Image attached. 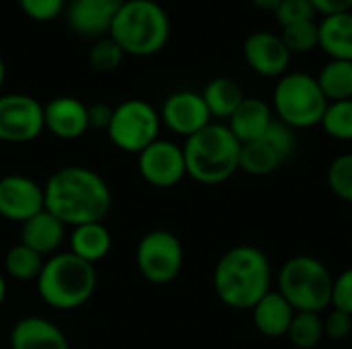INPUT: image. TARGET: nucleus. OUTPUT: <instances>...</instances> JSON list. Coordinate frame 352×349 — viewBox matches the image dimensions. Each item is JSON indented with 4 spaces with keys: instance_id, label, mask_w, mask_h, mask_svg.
I'll return each instance as SVG.
<instances>
[{
    "instance_id": "obj_3",
    "label": "nucleus",
    "mask_w": 352,
    "mask_h": 349,
    "mask_svg": "<svg viewBox=\"0 0 352 349\" xmlns=\"http://www.w3.org/2000/svg\"><path fill=\"white\" fill-rule=\"evenodd\" d=\"M186 173L200 185H221L239 171L241 144L227 123H208L186 138Z\"/></svg>"
},
{
    "instance_id": "obj_37",
    "label": "nucleus",
    "mask_w": 352,
    "mask_h": 349,
    "mask_svg": "<svg viewBox=\"0 0 352 349\" xmlns=\"http://www.w3.org/2000/svg\"><path fill=\"white\" fill-rule=\"evenodd\" d=\"M87 115H89V130H105L109 128L113 107L107 103H93L87 105Z\"/></svg>"
},
{
    "instance_id": "obj_13",
    "label": "nucleus",
    "mask_w": 352,
    "mask_h": 349,
    "mask_svg": "<svg viewBox=\"0 0 352 349\" xmlns=\"http://www.w3.org/2000/svg\"><path fill=\"white\" fill-rule=\"evenodd\" d=\"M159 115H161V123H165L167 130L184 138H190L196 132L204 130L208 123H212L210 111L202 95L196 91H177L169 95Z\"/></svg>"
},
{
    "instance_id": "obj_29",
    "label": "nucleus",
    "mask_w": 352,
    "mask_h": 349,
    "mask_svg": "<svg viewBox=\"0 0 352 349\" xmlns=\"http://www.w3.org/2000/svg\"><path fill=\"white\" fill-rule=\"evenodd\" d=\"M280 39L287 45V49L293 53H309L316 47H320V29L318 21H305V23H295L289 27H283Z\"/></svg>"
},
{
    "instance_id": "obj_1",
    "label": "nucleus",
    "mask_w": 352,
    "mask_h": 349,
    "mask_svg": "<svg viewBox=\"0 0 352 349\" xmlns=\"http://www.w3.org/2000/svg\"><path fill=\"white\" fill-rule=\"evenodd\" d=\"M45 210L66 226L103 222L111 210V189L105 179L87 167L58 169L43 185Z\"/></svg>"
},
{
    "instance_id": "obj_15",
    "label": "nucleus",
    "mask_w": 352,
    "mask_h": 349,
    "mask_svg": "<svg viewBox=\"0 0 352 349\" xmlns=\"http://www.w3.org/2000/svg\"><path fill=\"white\" fill-rule=\"evenodd\" d=\"M122 4L124 0H70L64 10L66 23L72 33L87 39H99L109 35Z\"/></svg>"
},
{
    "instance_id": "obj_21",
    "label": "nucleus",
    "mask_w": 352,
    "mask_h": 349,
    "mask_svg": "<svg viewBox=\"0 0 352 349\" xmlns=\"http://www.w3.org/2000/svg\"><path fill=\"white\" fill-rule=\"evenodd\" d=\"M111 232L103 222H87L74 226L68 237L70 253L93 265L107 257V253L111 251Z\"/></svg>"
},
{
    "instance_id": "obj_34",
    "label": "nucleus",
    "mask_w": 352,
    "mask_h": 349,
    "mask_svg": "<svg viewBox=\"0 0 352 349\" xmlns=\"http://www.w3.org/2000/svg\"><path fill=\"white\" fill-rule=\"evenodd\" d=\"M21 10L37 23H47L64 14L66 0H16Z\"/></svg>"
},
{
    "instance_id": "obj_25",
    "label": "nucleus",
    "mask_w": 352,
    "mask_h": 349,
    "mask_svg": "<svg viewBox=\"0 0 352 349\" xmlns=\"http://www.w3.org/2000/svg\"><path fill=\"white\" fill-rule=\"evenodd\" d=\"M285 160L280 158V154L264 140H256V142H248L241 144V154H239V171L252 175V177H266L272 175L274 171L280 169Z\"/></svg>"
},
{
    "instance_id": "obj_28",
    "label": "nucleus",
    "mask_w": 352,
    "mask_h": 349,
    "mask_svg": "<svg viewBox=\"0 0 352 349\" xmlns=\"http://www.w3.org/2000/svg\"><path fill=\"white\" fill-rule=\"evenodd\" d=\"M320 125L332 140L352 142V99L328 103Z\"/></svg>"
},
{
    "instance_id": "obj_18",
    "label": "nucleus",
    "mask_w": 352,
    "mask_h": 349,
    "mask_svg": "<svg viewBox=\"0 0 352 349\" xmlns=\"http://www.w3.org/2000/svg\"><path fill=\"white\" fill-rule=\"evenodd\" d=\"M227 121V128L239 140V144H248L264 138L266 130L274 121V113L264 99L245 97Z\"/></svg>"
},
{
    "instance_id": "obj_7",
    "label": "nucleus",
    "mask_w": 352,
    "mask_h": 349,
    "mask_svg": "<svg viewBox=\"0 0 352 349\" xmlns=\"http://www.w3.org/2000/svg\"><path fill=\"white\" fill-rule=\"evenodd\" d=\"M270 107L278 121L297 132L322 123L328 99L324 97L316 76L307 72H287L276 80Z\"/></svg>"
},
{
    "instance_id": "obj_40",
    "label": "nucleus",
    "mask_w": 352,
    "mask_h": 349,
    "mask_svg": "<svg viewBox=\"0 0 352 349\" xmlns=\"http://www.w3.org/2000/svg\"><path fill=\"white\" fill-rule=\"evenodd\" d=\"M6 298V280H4V274L0 272V306Z\"/></svg>"
},
{
    "instance_id": "obj_30",
    "label": "nucleus",
    "mask_w": 352,
    "mask_h": 349,
    "mask_svg": "<svg viewBox=\"0 0 352 349\" xmlns=\"http://www.w3.org/2000/svg\"><path fill=\"white\" fill-rule=\"evenodd\" d=\"M326 181L330 191L338 200L352 204V152H344L332 158L326 173Z\"/></svg>"
},
{
    "instance_id": "obj_23",
    "label": "nucleus",
    "mask_w": 352,
    "mask_h": 349,
    "mask_svg": "<svg viewBox=\"0 0 352 349\" xmlns=\"http://www.w3.org/2000/svg\"><path fill=\"white\" fill-rule=\"evenodd\" d=\"M200 95L210 111V117L214 119H229L235 113V109L241 105V101L245 99L239 82L229 76L212 78Z\"/></svg>"
},
{
    "instance_id": "obj_33",
    "label": "nucleus",
    "mask_w": 352,
    "mask_h": 349,
    "mask_svg": "<svg viewBox=\"0 0 352 349\" xmlns=\"http://www.w3.org/2000/svg\"><path fill=\"white\" fill-rule=\"evenodd\" d=\"M274 16H276L280 27H289L295 23L316 21L318 10H316L311 0H283L274 12Z\"/></svg>"
},
{
    "instance_id": "obj_17",
    "label": "nucleus",
    "mask_w": 352,
    "mask_h": 349,
    "mask_svg": "<svg viewBox=\"0 0 352 349\" xmlns=\"http://www.w3.org/2000/svg\"><path fill=\"white\" fill-rule=\"evenodd\" d=\"M21 226H23L21 243L27 245L29 249H33L35 253H39L41 257H47V255L52 257V255L60 253L58 249L66 241L68 226L60 218L50 214L47 210H41L39 214H35Z\"/></svg>"
},
{
    "instance_id": "obj_26",
    "label": "nucleus",
    "mask_w": 352,
    "mask_h": 349,
    "mask_svg": "<svg viewBox=\"0 0 352 349\" xmlns=\"http://www.w3.org/2000/svg\"><path fill=\"white\" fill-rule=\"evenodd\" d=\"M43 263H45V259L23 243L12 245L4 255L6 274L14 280H21V282L37 280L41 269H43Z\"/></svg>"
},
{
    "instance_id": "obj_20",
    "label": "nucleus",
    "mask_w": 352,
    "mask_h": 349,
    "mask_svg": "<svg viewBox=\"0 0 352 349\" xmlns=\"http://www.w3.org/2000/svg\"><path fill=\"white\" fill-rule=\"evenodd\" d=\"M293 317H295V309L276 290H270L252 309V321L256 331L268 339L287 337Z\"/></svg>"
},
{
    "instance_id": "obj_36",
    "label": "nucleus",
    "mask_w": 352,
    "mask_h": 349,
    "mask_svg": "<svg viewBox=\"0 0 352 349\" xmlns=\"http://www.w3.org/2000/svg\"><path fill=\"white\" fill-rule=\"evenodd\" d=\"M352 331V317L332 309L326 317H324V335L332 341H342L351 335Z\"/></svg>"
},
{
    "instance_id": "obj_6",
    "label": "nucleus",
    "mask_w": 352,
    "mask_h": 349,
    "mask_svg": "<svg viewBox=\"0 0 352 349\" xmlns=\"http://www.w3.org/2000/svg\"><path fill=\"white\" fill-rule=\"evenodd\" d=\"M334 276L328 265L311 255L287 259L276 274V292L295 309V313H320L332 302Z\"/></svg>"
},
{
    "instance_id": "obj_32",
    "label": "nucleus",
    "mask_w": 352,
    "mask_h": 349,
    "mask_svg": "<svg viewBox=\"0 0 352 349\" xmlns=\"http://www.w3.org/2000/svg\"><path fill=\"white\" fill-rule=\"evenodd\" d=\"M264 140L280 154V158H283L285 163H287V160L295 154V150H297V134H295V130L289 128L287 123L278 121L276 117H274V121L270 123V128L266 130Z\"/></svg>"
},
{
    "instance_id": "obj_11",
    "label": "nucleus",
    "mask_w": 352,
    "mask_h": 349,
    "mask_svg": "<svg viewBox=\"0 0 352 349\" xmlns=\"http://www.w3.org/2000/svg\"><path fill=\"white\" fill-rule=\"evenodd\" d=\"M138 171L151 187L171 189L188 177L184 148L159 138L138 154Z\"/></svg>"
},
{
    "instance_id": "obj_22",
    "label": "nucleus",
    "mask_w": 352,
    "mask_h": 349,
    "mask_svg": "<svg viewBox=\"0 0 352 349\" xmlns=\"http://www.w3.org/2000/svg\"><path fill=\"white\" fill-rule=\"evenodd\" d=\"M320 47L330 60H352V10L322 16Z\"/></svg>"
},
{
    "instance_id": "obj_4",
    "label": "nucleus",
    "mask_w": 352,
    "mask_h": 349,
    "mask_svg": "<svg viewBox=\"0 0 352 349\" xmlns=\"http://www.w3.org/2000/svg\"><path fill=\"white\" fill-rule=\"evenodd\" d=\"M169 35V14L155 0H124L109 29V37L124 53L136 58L159 53L167 45Z\"/></svg>"
},
{
    "instance_id": "obj_39",
    "label": "nucleus",
    "mask_w": 352,
    "mask_h": 349,
    "mask_svg": "<svg viewBox=\"0 0 352 349\" xmlns=\"http://www.w3.org/2000/svg\"><path fill=\"white\" fill-rule=\"evenodd\" d=\"M283 0H252V4L264 12H276V8L280 6Z\"/></svg>"
},
{
    "instance_id": "obj_14",
    "label": "nucleus",
    "mask_w": 352,
    "mask_h": 349,
    "mask_svg": "<svg viewBox=\"0 0 352 349\" xmlns=\"http://www.w3.org/2000/svg\"><path fill=\"white\" fill-rule=\"evenodd\" d=\"M243 58L250 70L264 78H280L289 72L291 51L283 43L280 35L272 31H254L243 41Z\"/></svg>"
},
{
    "instance_id": "obj_9",
    "label": "nucleus",
    "mask_w": 352,
    "mask_h": 349,
    "mask_svg": "<svg viewBox=\"0 0 352 349\" xmlns=\"http://www.w3.org/2000/svg\"><path fill=\"white\" fill-rule=\"evenodd\" d=\"M136 265L146 282L155 286H167L182 274L184 245L171 230H151L136 247Z\"/></svg>"
},
{
    "instance_id": "obj_16",
    "label": "nucleus",
    "mask_w": 352,
    "mask_h": 349,
    "mask_svg": "<svg viewBox=\"0 0 352 349\" xmlns=\"http://www.w3.org/2000/svg\"><path fill=\"white\" fill-rule=\"evenodd\" d=\"M43 125L60 140H76L89 132L87 105L76 97H56L43 105Z\"/></svg>"
},
{
    "instance_id": "obj_31",
    "label": "nucleus",
    "mask_w": 352,
    "mask_h": 349,
    "mask_svg": "<svg viewBox=\"0 0 352 349\" xmlns=\"http://www.w3.org/2000/svg\"><path fill=\"white\" fill-rule=\"evenodd\" d=\"M124 58H126L124 49L109 35L95 39L89 49V64L97 72H113L116 68L122 66Z\"/></svg>"
},
{
    "instance_id": "obj_27",
    "label": "nucleus",
    "mask_w": 352,
    "mask_h": 349,
    "mask_svg": "<svg viewBox=\"0 0 352 349\" xmlns=\"http://www.w3.org/2000/svg\"><path fill=\"white\" fill-rule=\"evenodd\" d=\"M287 337L297 349H316L326 339L324 317L320 313H295Z\"/></svg>"
},
{
    "instance_id": "obj_5",
    "label": "nucleus",
    "mask_w": 352,
    "mask_h": 349,
    "mask_svg": "<svg viewBox=\"0 0 352 349\" xmlns=\"http://www.w3.org/2000/svg\"><path fill=\"white\" fill-rule=\"evenodd\" d=\"M37 294L56 311H74L91 300L97 288V269L93 263L66 253H56L45 259L39 274Z\"/></svg>"
},
{
    "instance_id": "obj_38",
    "label": "nucleus",
    "mask_w": 352,
    "mask_h": 349,
    "mask_svg": "<svg viewBox=\"0 0 352 349\" xmlns=\"http://www.w3.org/2000/svg\"><path fill=\"white\" fill-rule=\"evenodd\" d=\"M311 2H314L318 14H322V16L352 10V0H311Z\"/></svg>"
},
{
    "instance_id": "obj_24",
    "label": "nucleus",
    "mask_w": 352,
    "mask_h": 349,
    "mask_svg": "<svg viewBox=\"0 0 352 349\" xmlns=\"http://www.w3.org/2000/svg\"><path fill=\"white\" fill-rule=\"evenodd\" d=\"M328 103L352 99V60H328L316 76Z\"/></svg>"
},
{
    "instance_id": "obj_35",
    "label": "nucleus",
    "mask_w": 352,
    "mask_h": 349,
    "mask_svg": "<svg viewBox=\"0 0 352 349\" xmlns=\"http://www.w3.org/2000/svg\"><path fill=\"white\" fill-rule=\"evenodd\" d=\"M330 306L352 317V267L338 274V278H334Z\"/></svg>"
},
{
    "instance_id": "obj_41",
    "label": "nucleus",
    "mask_w": 352,
    "mask_h": 349,
    "mask_svg": "<svg viewBox=\"0 0 352 349\" xmlns=\"http://www.w3.org/2000/svg\"><path fill=\"white\" fill-rule=\"evenodd\" d=\"M4 80H6V64H4V60H2V56H0V88H2Z\"/></svg>"
},
{
    "instance_id": "obj_8",
    "label": "nucleus",
    "mask_w": 352,
    "mask_h": 349,
    "mask_svg": "<svg viewBox=\"0 0 352 349\" xmlns=\"http://www.w3.org/2000/svg\"><path fill=\"white\" fill-rule=\"evenodd\" d=\"M159 111L142 99H128L113 107V115L105 134L116 148L130 154H140L146 146L159 140Z\"/></svg>"
},
{
    "instance_id": "obj_12",
    "label": "nucleus",
    "mask_w": 352,
    "mask_h": 349,
    "mask_svg": "<svg viewBox=\"0 0 352 349\" xmlns=\"http://www.w3.org/2000/svg\"><path fill=\"white\" fill-rule=\"evenodd\" d=\"M41 210H45L41 185L25 175L0 177V218L23 224Z\"/></svg>"
},
{
    "instance_id": "obj_10",
    "label": "nucleus",
    "mask_w": 352,
    "mask_h": 349,
    "mask_svg": "<svg viewBox=\"0 0 352 349\" xmlns=\"http://www.w3.org/2000/svg\"><path fill=\"white\" fill-rule=\"evenodd\" d=\"M43 125V105L23 93L0 95V140L25 144L35 140Z\"/></svg>"
},
{
    "instance_id": "obj_2",
    "label": "nucleus",
    "mask_w": 352,
    "mask_h": 349,
    "mask_svg": "<svg viewBox=\"0 0 352 349\" xmlns=\"http://www.w3.org/2000/svg\"><path fill=\"white\" fill-rule=\"evenodd\" d=\"M274 274L268 255L254 245L227 249L212 272L217 298L233 311H252L270 290Z\"/></svg>"
},
{
    "instance_id": "obj_19",
    "label": "nucleus",
    "mask_w": 352,
    "mask_h": 349,
    "mask_svg": "<svg viewBox=\"0 0 352 349\" xmlns=\"http://www.w3.org/2000/svg\"><path fill=\"white\" fill-rule=\"evenodd\" d=\"M10 349H70L62 329L41 317H25L10 331Z\"/></svg>"
}]
</instances>
